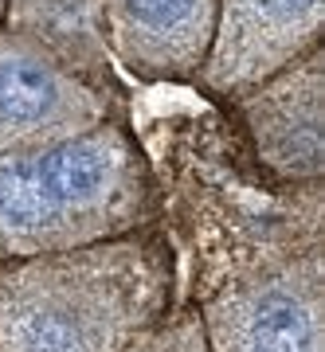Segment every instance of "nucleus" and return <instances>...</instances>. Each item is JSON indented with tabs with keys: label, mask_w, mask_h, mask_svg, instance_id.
Segmentation results:
<instances>
[{
	"label": "nucleus",
	"mask_w": 325,
	"mask_h": 352,
	"mask_svg": "<svg viewBox=\"0 0 325 352\" xmlns=\"http://www.w3.org/2000/svg\"><path fill=\"white\" fill-rule=\"evenodd\" d=\"M169 254L141 235L0 270V352H125L165 317Z\"/></svg>",
	"instance_id": "f257e3e1"
},
{
	"label": "nucleus",
	"mask_w": 325,
	"mask_h": 352,
	"mask_svg": "<svg viewBox=\"0 0 325 352\" xmlns=\"http://www.w3.org/2000/svg\"><path fill=\"white\" fill-rule=\"evenodd\" d=\"M153 212L149 164L122 122L0 153V254L75 251L129 235Z\"/></svg>",
	"instance_id": "f03ea898"
},
{
	"label": "nucleus",
	"mask_w": 325,
	"mask_h": 352,
	"mask_svg": "<svg viewBox=\"0 0 325 352\" xmlns=\"http://www.w3.org/2000/svg\"><path fill=\"white\" fill-rule=\"evenodd\" d=\"M208 352H325L322 254L239 278L204 305Z\"/></svg>",
	"instance_id": "7ed1b4c3"
},
{
	"label": "nucleus",
	"mask_w": 325,
	"mask_h": 352,
	"mask_svg": "<svg viewBox=\"0 0 325 352\" xmlns=\"http://www.w3.org/2000/svg\"><path fill=\"white\" fill-rule=\"evenodd\" d=\"M114 94H102L32 39L0 28V153L59 141L110 122Z\"/></svg>",
	"instance_id": "20e7f679"
},
{
	"label": "nucleus",
	"mask_w": 325,
	"mask_h": 352,
	"mask_svg": "<svg viewBox=\"0 0 325 352\" xmlns=\"http://www.w3.org/2000/svg\"><path fill=\"white\" fill-rule=\"evenodd\" d=\"M325 0H216V32L196 71L208 90L235 94L286 71L322 47Z\"/></svg>",
	"instance_id": "39448f33"
},
{
	"label": "nucleus",
	"mask_w": 325,
	"mask_h": 352,
	"mask_svg": "<svg viewBox=\"0 0 325 352\" xmlns=\"http://www.w3.org/2000/svg\"><path fill=\"white\" fill-rule=\"evenodd\" d=\"M322 47L302 55L239 98L251 141L282 180H317L325 168L322 141Z\"/></svg>",
	"instance_id": "423d86ee"
},
{
	"label": "nucleus",
	"mask_w": 325,
	"mask_h": 352,
	"mask_svg": "<svg viewBox=\"0 0 325 352\" xmlns=\"http://www.w3.org/2000/svg\"><path fill=\"white\" fill-rule=\"evenodd\" d=\"M216 32V0H106V43L138 78H196Z\"/></svg>",
	"instance_id": "0eeeda50"
},
{
	"label": "nucleus",
	"mask_w": 325,
	"mask_h": 352,
	"mask_svg": "<svg viewBox=\"0 0 325 352\" xmlns=\"http://www.w3.org/2000/svg\"><path fill=\"white\" fill-rule=\"evenodd\" d=\"M0 28L32 39L94 90L114 94L106 0H4Z\"/></svg>",
	"instance_id": "6e6552de"
},
{
	"label": "nucleus",
	"mask_w": 325,
	"mask_h": 352,
	"mask_svg": "<svg viewBox=\"0 0 325 352\" xmlns=\"http://www.w3.org/2000/svg\"><path fill=\"white\" fill-rule=\"evenodd\" d=\"M125 352H208V340H204V329H200V314L157 321V325L145 329Z\"/></svg>",
	"instance_id": "1a4fd4ad"
},
{
	"label": "nucleus",
	"mask_w": 325,
	"mask_h": 352,
	"mask_svg": "<svg viewBox=\"0 0 325 352\" xmlns=\"http://www.w3.org/2000/svg\"><path fill=\"white\" fill-rule=\"evenodd\" d=\"M0 20H4V0H0Z\"/></svg>",
	"instance_id": "9d476101"
}]
</instances>
